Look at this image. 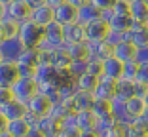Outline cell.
<instances>
[{"mask_svg":"<svg viewBox=\"0 0 148 137\" xmlns=\"http://www.w3.org/2000/svg\"><path fill=\"white\" fill-rule=\"evenodd\" d=\"M131 19L133 21H140V23L148 21V2L146 0L131 2Z\"/></svg>","mask_w":148,"mask_h":137,"instance_id":"26","label":"cell"},{"mask_svg":"<svg viewBox=\"0 0 148 137\" xmlns=\"http://www.w3.org/2000/svg\"><path fill=\"white\" fill-rule=\"evenodd\" d=\"M129 34H131V44L135 46L137 50L148 48V27H146V23L133 21V27H131Z\"/></svg>","mask_w":148,"mask_h":137,"instance_id":"12","label":"cell"},{"mask_svg":"<svg viewBox=\"0 0 148 137\" xmlns=\"http://www.w3.org/2000/svg\"><path fill=\"white\" fill-rule=\"evenodd\" d=\"M91 2L99 10H108V8H114V4H116L118 0H91Z\"/></svg>","mask_w":148,"mask_h":137,"instance_id":"43","label":"cell"},{"mask_svg":"<svg viewBox=\"0 0 148 137\" xmlns=\"http://www.w3.org/2000/svg\"><path fill=\"white\" fill-rule=\"evenodd\" d=\"M53 109V103L49 97H46L44 93H36L34 97L29 101V105H27V111L31 112V114H34L36 118H44V116H49V112H51Z\"/></svg>","mask_w":148,"mask_h":137,"instance_id":"6","label":"cell"},{"mask_svg":"<svg viewBox=\"0 0 148 137\" xmlns=\"http://www.w3.org/2000/svg\"><path fill=\"white\" fill-rule=\"evenodd\" d=\"M12 2H15V0H0V8H2V6H10Z\"/></svg>","mask_w":148,"mask_h":137,"instance_id":"52","label":"cell"},{"mask_svg":"<svg viewBox=\"0 0 148 137\" xmlns=\"http://www.w3.org/2000/svg\"><path fill=\"white\" fill-rule=\"evenodd\" d=\"M66 2H69V4H72V6H76V8L80 10V8H84V6H87L91 0H66Z\"/></svg>","mask_w":148,"mask_h":137,"instance_id":"47","label":"cell"},{"mask_svg":"<svg viewBox=\"0 0 148 137\" xmlns=\"http://www.w3.org/2000/svg\"><path fill=\"white\" fill-rule=\"evenodd\" d=\"M144 103H146V107H148V93H146V97H144Z\"/></svg>","mask_w":148,"mask_h":137,"instance_id":"54","label":"cell"},{"mask_svg":"<svg viewBox=\"0 0 148 137\" xmlns=\"http://www.w3.org/2000/svg\"><path fill=\"white\" fill-rule=\"evenodd\" d=\"M110 27L105 21H93L89 25H86V38L87 42H105V38L108 36Z\"/></svg>","mask_w":148,"mask_h":137,"instance_id":"8","label":"cell"},{"mask_svg":"<svg viewBox=\"0 0 148 137\" xmlns=\"http://www.w3.org/2000/svg\"><path fill=\"white\" fill-rule=\"evenodd\" d=\"M0 137H13V135L10 131H6V129H2V131H0Z\"/></svg>","mask_w":148,"mask_h":137,"instance_id":"53","label":"cell"},{"mask_svg":"<svg viewBox=\"0 0 148 137\" xmlns=\"http://www.w3.org/2000/svg\"><path fill=\"white\" fill-rule=\"evenodd\" d=\"M74 84H76V89L78 92H87V93H93L97 88V84H99V78L93 74H89V72H86V74H82L80 78L74 80Z\"/></svg>","mask_w":148,"mask_h":137,"instance_id":"25","label":"cell"},{"mask_svg":"<svg viewBox=\"0 0 148 137\" xmlns=\"http://www.w3.org/2000/svg\"><path fill=\"white\" fill-rule=\"evenodd\" d=\"M146 27H148V21H146Z\"/></svg>","mask_w":148,"mask_h":137,"instance_id":"56","label":"cell"},{"mask_svg":"<svg viewBox=\"0 0 148 137\" xmlns=\"http://www.w3.org/2000/svg\"><path fill=\"white\" fill-rule=\"evenodd\" d=\"M97 124H99V118L93 111H82L78 112V128L82 131H95Z\"/></svg>","mask_w":148,"mask_h":137,"instance_id":"24","label":"cell"},{"mask_svg":"<svg viewBox=\"0 0 148 137\" xmlns=\"http://www.w3.org/2000/svg\"><path fill=\"white\" fill-rule=\"evenodd\" d=\"M116 80H110V78H99V84H97L95 92V99H105V101H114L116 99Z\"/></svg>","mask_w":148,"mask_h":137,"instance_id":"10","label":"cell"},{"mask_svg":"<svg viewBox=\"0 0 148 137\" xmlns=\"http://www.w3.org/2000/svg\"><path fill=\"white\" fill-rule=\"evenodd\" d=\"M66 0H48V4L49 6H53V8H57V6H61V4H65Z\"/></svg>","mask_w":148,"mask_h":137,"instance_id":"50","label":"cell"},{"mask_svg":"<svg viewBox=\"0 0 148 137\" xmlns=\"http://www.w3.org/2000/svg\"><path fill=\"white\" fill-rule=\"evenodd\" d=\"M40 63V50H25V53L19 59V65H29V67H38Z\"/></svg>","mask_w":148,"mask_h":137,"instance_id":"33","label":"cell"},{"mask_svg":"<svg viewBox=\"0 0 148 137\" xmlns=\"http://www.w3.org/2000/svg\"><path fill=\"white\" fill-rule=\"evenodd\" d=\"M70 63H72V57H70L69 50H66V44L61 46V48H57V50H53L51 67H55V69H69Z\"/></svg>","mask_w":148,"mask_h":137,"instance_id":"23","label":"cell"},{"mask_svg":"<svg viewBox=\"0 0 148 137\" xmlns=\"http://www.w3.org/2000/svg\"><path fill=\"white\" fill-rule=\"evenodd\" d=\"M101 19V10L97 8L93 2H89L87 6H84V8L78 10V23L80 25H89V23L93 21H99Z\"/></svg>","mask_w":148,"mask_h":137,"instance_id":"19","label":"cell"},{"mask_svg":"<svg viewBox=\"0 0 148 137\" xmlns=\"http://www.w3.org/2000/svg\"><path fill=\"white\" fill-rule=\"evenodd\" d=\"M25 2H27L29 6H31L32 10H34V8H40V6H46V4H48V0H25Z\"/></svg>","mask_w":148,"mask_h":137,"instance_id":"46","label":"cell"},{"mask_svg":"<svg viewBox=\"0 0 148 137\" xmlns=\"http://www.w3.org/2000/svg\"><path fill=\"white\" fill-rule=\"evenodd\" d=\"M19 80V71L15 63H0V88L10 89Z\"/></svg>","mask_w":148,"mask_h":137,"instance_id":"9","label":"cell"},{"mask_svg":"<svg viewBox=\"0 0 148 137\" xmlns=\"http://www.w3.org/2000/svg\"><path fill=\"white\" fill-rule=\"evenodd\" d=\"M112 55L118 57L122 63H129V61H135V55H137V48L131 42H122L118 44L116 48L112 50Z\"/></svg>","mask_w":148,"mask_h":137,"instance_id":"20","label":"cell"},{"mask_svg":"<svg viewBox=\"0 0 148 137\" xmlns=\"http://www.w3.org/2000/svg\"><path fill=\"white\" fill-rule=\"evenodd\" d=\"M36 128L44 133V137H57L63 129V124L59 120H55L53 116H44V118H40Z\"/></svg>","mask_w":148,"mask_h":137,"instance_id":"17","label":"cell"},{"mask_svg":"<svg viewBox=\"0 0 148 137\" xmlns=\"http://www.w3.org/2000/svg\"><path fill=\"white\" fill-rule=\"evenodd\" d=\"M127 2H137V0H127Z\"/></svg>","mask_w":148,"mask_h":137,"instance_id":"55","label":"cell"},{"mask_svg":"<svg viewBox=\"0 0 148 137\" xmlns=\"http://www.w3.org/2000/svg\"><path fill=\"white\" fill-rule=\"evenodd\" d=\"M139 120H140V122H143V124H146V126H148V107H146V111H144V114L140 116Z\"/></svg>","mask_w":148,"mask_h":137,"instance_id":"51","label":"cell"},{"mask_svg":"<svg viewBox=\"0 0 148 137\" xmlns=\"http://www.w3.org/2000/svg\"><path fill=\"white\" fill-rule=\"evenodd\" d=\"M63 128H70V129H80L78 128V112H72L70 116H66L63 120ZM82 131V129H80Z\"/></svg>","mask_w":148,"mask_h":137,"instance_id":"39","label":"cell"},{"mask_svg":"<svg viewBox=\"0 0 148 137\" xmlns=\"http://www.w3.org/2000/svg\"><path fill=\"white\" fill-rule=\"evenodd\" d=\"M114 17H116V13H114L112 8H108V10H101V21H105L106 25H110Z\"/></svg>","mask_w":148,"mask_h":137,"instance_id":"42","label":"cell"},{"mask_svg":"<svg viewBox=\"0 0 148 137\" xmlns=\"http://www.w3.org/2000/svg\"><path fill=\"white\" fill-rule=\"evenodd\" d=\"M125 137H148V126L137 120L135 124L125 126Z\"/></svg>","mask_w":148,"mask_h":137,"instance_id":"32","label":"cell"},{"mask_svg":"<svg viewBox=\"0 0 148 137\" xmlns=\"http://www.w3.org/2000/svg\"><path fill=\"white\" fill-rule=\"evenodd\" d=\"M89 48V59L87 61H105L112 55V48L106 42H87Z\"/></svg>","mask_w":148,"mask_h":137,"instance_id":"16","label":"cell"},{"mask_svg":"<svg viewBox=\"0 0 148 137\" xmlns=\"http://www.w3.org/2000/svg\"><path fill=\"white\" fill-rule=\"evenodd\" d=\"M19 25L10 17H0V40H10V38H19Z\"/></svg>","mask_w":148,"mask_h":137,"instance_id":"18","label":"cell"},{"mask_svg":"<svg viewBox=\"0 0 148 137\" xmlns=\"http://www.w3.org/2000/svg\"><path fill=\"white\" fill-rule=\"evenodd\" d=\"M135 97V82L131 80H125V78H120L116 84V99L120 101H129V99Z\"/></svg>","mask_w":148,"mask_h":137,"instance_id":"22","label":"cell"},{"mask_svg":"<svg viewBox=\"0 0 148 137\" xmlns=\"http://www.w3.org/2000/svg\"><path fill=\"white\" fill-rule=\"evenodd\" d=\"M44 34H46V29L36 25L34 21H25L19 29V40L29 50H38V46L44 40Z\"/></svg>","mask_w":148,"mask_h":137,"instance_id":"1","label":"cell"},{"mask_svg":"<svg viewBox=\"0 0 148 137\" xmlns=\"http://www.w3.org/2000/svg\"><path fill=\"white\" fill-rule=\"evenodd\" d=\"M123 65H125V63H122L118 57H114V55L106 57L105 61H103V76L118 82V80L123 76Z\"/></svg>","mask_w":148,"mask_h":137,"instance_id":"11","label":"cell"},{"mask_svg":"<svg viewBox=\"0 0 148 137\" xmlns=\"http://www.w3.org/2000/svg\"><path fill=\"white\" fill-rule=\"evenodd\" d=\"M137 72H139V63H137V61H129V63L123 65V76H122V78L135 82V80H137Z\"/></svg>","mask_w":148,"mask_h":137,"instance_id":"35","label":"cell"},{"mask_svg":"<svg viewBox=\"0 0 148 137\" xmlns=\"http://www.w3.org/2000/svg\"><path fill=\"white\" fill-rule=\"evenodd\" d=\"M146 93H148V86L140 84V82H135V97L144 99V97H146Z\"/></svg>","mask_w":148,"mask_h":137,"instance_id":"44","label":"cell"},{"mask_svg":"<svg viewBox=\"0 0 148 137\" xmlns=\"http://www.w3.org/2000/svg\"><path fill=\"white\" fill-rule=\"evenodd\" d=\"M69 71H70V74H72L74 80L80 78L82 74H86V72H87V61H72V63H70V67H69Z\"/></svg>","mask_w":148,"mask_h":137,"instance_id":"36","label":"cell"},{"mask_svg":"<svg viewBox=\"0 0 148 137\" xmlns=\"http://www.w3.org/2000/svg\"><path fill=\"white\" fill-rule=\"evenodd\" d=\"M36 69H38V67H29V65H19V63H17L19 78H34Z\"/></svg>","mask_w":148,"mask_h":137,"instance_id":"38","label":"cell"},{"mask_svg":"<svg viewBox=\"0 0 148 137\" xmlns=\"http://www.w3.org/2000/svg\"><path fill=\"white\" fill-rule=\"evenodd\" d=\"M127 111H129V114L133 116V118L139 120L140 116L144 114V111H146V103H144V99L140 97H133L127 101Z\"/></svg>","mask_w":148,"mask_h":137,"instance_id":"29","label":"cell"},{"mask_svg":"<svg viewBox=\"0 0 148 137\" xmlns=\"http://www.w3.org/2000/svg\"><path fill=\"white\" fill-rule=\"evenodd\" d=\"M25 50V44L19 38L0 40V63H15L17 65Z\"/></svg>","mask_w":148,"mask_h":137,"instance_id":"3","label":"cell"},{"mask_svg":"<svg viewBox=\"0 0 148 137\" xmlns=\"http://www.w3.org/2000/svg\"><path fill=\"white\" fill-rule=\"evenodd\" d=\"M112 10L120 17H131V2H127V0H118Z\"/></svg>","mask_w":148,"mask_h":137,"instance_id":"34","label":"cell"},{"mask_svg":"<svg viewBox=\"0 0 148 137\" xmlns=\"http://www.w3.org/2000/svg\"><path fill=\"white\" fill-rule=\"evenodd\" d=\"M135 61L139 65H148V48H139L135 55Z\"/></svg>","mask_w":148,"mask_h":137,"instance_id":"41","label":"cell"},{"mask_svg":"<svg viewBox=\"0 0 148 137\" xmlns=\"http://www.w3.org/2000/svg\"><path fill=\"white\" fill-rule=\"evenodd\" d=\"M93 112L97 114V118H105V116L112 114V101H105V99H95L93 103Z\"/></svg>","mask_w":148,"mask_h":137,"instance_id":"31","label":"cell"},{"mask_svg":"<svg viewBox=\"0 0 148 137\" xmlns=\"http://www.w3.org/2000/svg\"><path fill=\"white\" fill-rule=\"evenodd\" d=\"M72 103H74V111L76 112L91 111L93 103H95V95L93 93H87V92H76L74 97H72Z\"/></svg>","mask_w":148,"mask_h":137,"instance_id":"21","label":"cell"},{"mask_svg":"<svg viewBox=\"0 0 148 137\" xmlns=\"http://www.w3.org/2000/svg\"><path fill=\"white\" fill-rule=\"evenodd\" d=\"M6 129L10 131L13 137H27L29 131H31V126L27 124V120L21 118V120H12V122H6V120H0V131Z\"/></svg>","mask_w":148,"mask_h":137,"instance_id":"13","label":"cell"},{"mask_svg":"<svg viewBox=\"0 0 148 137\" xmlns=\"http://www.w3.org/2000/svg\"><path fill=\"white\" fill-rule=\"evenodd\" d=\"M31 15H32V8L25 0H15L10 6L0 8V17H10L13 21H17L19 25H23L25 21H31Z\"/></svg>","mask_w":148,"mask_h":137,"instance_id":"4","label":"cell"},{"mask_svg":"<svg viewBox=\"0 0 148 137\" xmlns=\"http://www.w3.org/2000/svg\"><path fill=\"white\" fill-rule=\"evenodd\" d=\"M87 42L86 38V27L80 25V23H72V25L65 27V44H84Z\"/></svg>","mask_w":148,"mask_h":137,"instance_id":"14","label":"cell"},{"mask_svg":"<svg viewBox=\"0 0 148 137\" xmlns=\"http://www.w3.org/2000/svg\"><path fill=\"white\" fill-rule=\"evenodd\" d=\"M27 114V105L19 103L17 99H10V101L0 103V120L12 122V120H21Z\"/></svg>","mask_w":148,"mask_h":137,"instance_id":"5","label":"cell"},{"mask_svg":"<svg viewBox=\"0 0 148 137\" xmlns=\"http://www.w3.org/2000/svg\"><path fill=\"white\" fill-rule=\"evenodd\" d=\"M10 89H12L13 99H17L23 105H29V101L40 92V86L34 78H19Z\"/></svg>","mask_w":148,"mask_h":137,"instance_id":"2","label":"cell"},{"mask_svg":"<svg viewBox=\"0 0 148 137\" xmlns=\"http://www.w3.org/2000/svg\"><path fill=\"white\" fill-rule=\"evenodd\" d=\"M140 84L148 86V65H139V72H137V80Z\"/></svg>","mask_w":148,"mask_h":137,"instance_id":"40","label":"cell"},{"mask_svg":"<svg viewBox=\"0 0 148 137\" xmlns=\"http://www.w3.org/2000/svg\"><path fill=\"white\" fill-rule=\"evenodd\" d=\"M53 12H55V23H59V25H63V27L78 23V8L69 4V2L53 8Z\"/></svg>","mask_w":148,"mask_h":137,"instance_id":"7","label":"cell"},{"mask_svg":"<svg viewBox=\"0 0 148 137\" xmlns=\"http://www.w3.org/2000/svg\"><path fill=\"white\" fill-rule=\"evenodd\" d=\"M87 72L97 78H103V61H87Z\"/></svg>","mask_w":148,"mask_h":137,"instance_id":"37","label":"cell"},{"mask_svg":"<svg viewBox=\"0 0 148 137\" xmlns=\"http://www.w3.org/2000/svg\"><path fill=\"white\" fill-rule=\"evenodd\" d=\"M31 21H34L36 25L40 27H46L49 25V23L55 21V12H53V6L46 4V6H40V8H34L32 10V15H31Z\"/></svg>","mask_w":148,"mask_h":137,"instance_id":"15","label":"cell"},{"mask_svg":"<svg viewBox=\"0 0 148 137\" xmlns=\"http://www.w3.org/2000/svg\"><path fill=\"white\" fill-rule=\"evenodd\" d=\"M57 137H80V129H70V128H63L61 133Z\"/></svg>","mask_w":148,"mask_h":137,"instance_id":"45","label":"cell"},{"mask_svg":"<svg viewBox=\"0 0 148 137\" xmlns=\"http://www.w3.org/2000/svg\"><path fill=\"white\" fill-rule=\"evenodd\" d=\"M116 126H118V120L110 114V116H105V118H99V124H97V129H95V131L99 133L101 137H106L114 128H116Z\"/></svg>","mask_w":148,"mask_h":137,"instance_id":"28","label":"cell"},{"mask_svg":"<svg viewBox=\"0 0 148 137\" xmlns=\"http://www.w3.org/2000/svg\"><path fill=\"white\" fill-rule=\"evenodd\" d=\"M108 27H110V31L129 32V31H131V27H133V19H131V17H120V15H116Z\"/></svg>","mask_w":148,"mask_h":137,"instance_id":"30","label":"cell"},{"mask_svg":"<svg viewBox=\"0 0 148 137\" xmlns=\"http://www.w3.org/2000/svg\"><path fill=\"white\" fill-rule=\"evenodd\" d=\"M80 137H101L97 131H80Z\"/></svg>","mask_w":148,"mask_h":137,"instance_id":"49","label":"cell"},{"mask_svg":"<svg viewBox=\"0 0 148 137\" xmlns=\"http://www.w3.org/2000/svg\"><path fill=\"white\" fill-rule=\"evenodd\" d=\"M72 61H87L89 59V48H87V42L84 44H70L66 46Z\"/></svg>","mask_w":148,"mask_h":137,"instance_id":"27","label":"cell"},{"mask_svg":"<svg viewBox=\"0 0 148 137\" xmlns=\"http://www.w3.org/2000/svg\"><path fill=\"white\" fill-rule=\"evenodd\" d=\"M27 137H44V133L40 131L38 128H32L31 131H29V135H27Z\"/></svg>","mask_w":148,"mask_h":137,"instance_id":"48","label":"cell"},{"mask_svg":"<svg viewBox=\"0 0 148 137\" xmlns=\"http://www.w3.org/2000/svg\"><path fill=\"white\" fill-rule=\"evenodd\" d=\"M146 2H148V0H146Z\"/></svg>","mask_w":148,"mask_h":137,"instance_id":"57","label":"cell"}]
</instances>
